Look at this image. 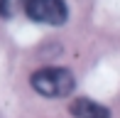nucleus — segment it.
Masks as SVG:
<instances>
[{"label":"nucleus","mask_w":120,"mask_h":118,"mask_svg":"<svg viewBox=\"0 0 120 118\" xmlns=\"http://www.w3.org/2000/svg\"><path fill=\"white\" fill-rule=\"evenodd\" d=\"M25 15L39 25H64L69 20V5L64 0H27Z\"/></svg>","instance_id":"f03ea898"},{"label":"nucleus","mask_w":120,"mask_h":118,"mask_svg":"<svg viewBox=\"0 0 120 118\" xmlns=\"http://www.w3.org/2000/svg\"><path fill=\"white\" fill-rule=\"evenodd\" d=\"M30 86L44 98H66L76 89V76L64 67H47L30 76Z\"/></svg>","instance_id":"f257e3e1"},{"label":"nucleus","mask_w":120,"mask_h":118,"mask_svg":"<svg viewBox=\"0 0 120 118\" xmlns=\"http://www.w3.org/2000/svg\"><path fill=\"white\" fill-rule=\"evenodd\" d=\"M25 8H27V0H0V17L12 20L20 12H25Z\"/></svg>","instance_id":"20e7f679"},{"label":"nucleus","mask_w":120,"mask_h":118,"mask_svg":"<svg viewBox=\"0 0 120 118\" xmlns=\"http://www.w3.org/2000/svg\"><path fill=\"white\" fill-rule=\"evenodd\" d=\"M69 113H71L74 118H110V111H108L103 103H98V101H93V98H86V96L71 101Z\"/></svg>","instance_id":"7ed1b4c3"}]
</instances>
